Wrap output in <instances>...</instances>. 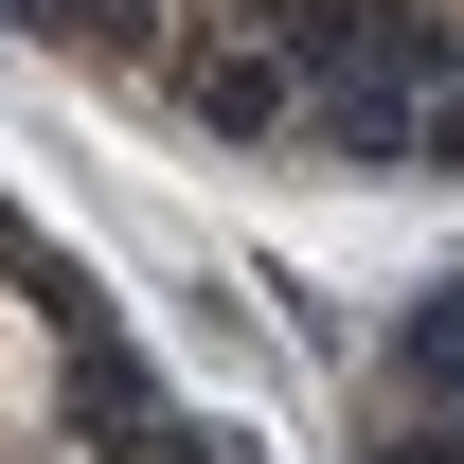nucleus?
Instances as JSON below:
<instances>
[{
  "instance_id": "nucleus-1",
  "label": "nucleus",
  "mask_w": 464,
  "mask_h": 464,
  "mask_svg": "<svg viewBox=\"0 0 464 464\" xmlns=\"http://www.w3.org/2000/svg\"><path fill=\"white\" fill-rule=\"evenodd\" d=\"M0 36L250 197L464 215V0H0Z\"/></svg>"
},
{
  "instance_id": "nucleus-2",
  "label": "nucleus",
  "mask_w": 464,
  "mask_h": 464,
  "mask_svg": "<svg viewBox=\"0 0 464 464\" xmlns=\"http://www.w3.org/2000/svg\"><path fill=\"white\" fill-rule=\"evenodd\" d=\"M0 464H268L250 411H215V375L36 197H0Z\"/></svg>"
},
{
  "instance_id": "nucleus-3",
  "label": "nucleus",
  "mask_w": 464,
  "mask_h": 464,
  "mask_svg": "<svg viewBox=\"0 0 464 464\" xmlns=\"http://www.w3.org/2000/svg\"><path fill=\"white\" fill-rule=\"evenodd\" d=\"M322 464H464V215L411 250L340 357V447Z\"/></svg>"
}]
</instances>
